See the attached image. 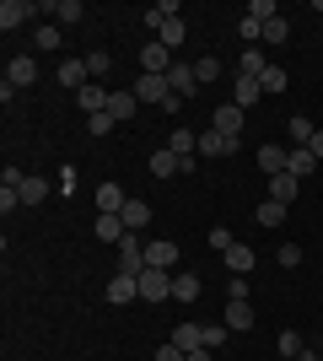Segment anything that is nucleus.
<instances>
[{
  "mask_svg": "<svg viewBox=\"0 0 323 361\" xmlns=\"http://www.w3.org/2000/svg\"><path fill=\"white\" fill-rule=\"evenodd\" d=\"M243 124H248V108H237V103H215L210 130H221L227 140H243Z\"/></svg>",
  "mask_w": 323,
  "mask_h": 361,
  "instance_id": "obj_1",
  "label": "nucleus"
},
{
  "mask_svg": "<svg viewBox=\"0 0 323 361\" xmlns=\"http://www.w3.org/2000/svg\"><path fill=\"white\" fill-rule=\"evenodd\" d=\"M172 65H178V60H172V49L162 44V38H156V44H146V49H140V75H167Z\"/></svg>",
  "mask_w": 323,
  "mask_h": 361,
  "instance_id": "obj_2",
  "label": "nucleus"
},
{
  "mask_svg": "<svg viewBox=\"0 0 323 361\" xmlns=\"http://www.w3.org/2000/svg\"><path fill=\"white\" fill-rule=\"evenodd\" d=\"M167 87H172V97H178V103H189V97L200 92V75H194V65H189V60H178V65L167 71Z\"/></svg>",
  "mask_w": 323,
  "mask_h": 361,
  "instance_id": "obj_3",
  "label": "nucleus"
},
{
  "mask_svg": "<svg viewBox=\"0 0 323 361\" xmlns=\"http://www.w3.org/2000/svg\"><path fill=\"white\" fill-rule=\"evenodd\" d=\"M167 297H172L167 270H140V302H167Z\"/></svg>",
  "mask_w": 323,
  "mask_h": 361,
  "instance_id": "obj_4",
  "label": "nucleus"
},
{
  "mask_svg": "<svg viewBox=\"0 0 323 361\" xmlns=\"http://www.w3.org/2000/svg\"><path fill=\"white\" fill-rule=\"evenodd\" d=\"M140 270H146V248H140V232H129L119 243V275H140Z\"/></svg>",
  "mask_w": 323,
  "mask_h": 361,
  "instance_id": "obj_5",
  "label": "nucleus"
},
{
  "mask_svg": "<svg viewBox=\"0 0 323 361\" xmlns=\"http://www.w3.org/2000/svg\"><path fill=\"white\" fill-rule=\"evenodd\" d=\"M172 264H178V243H167V238L146 243V270H167L172 275Z\"/></svg>",
  "mask_w": 323,
  "mask_h": 361,
  "instance_id": "obj_6",
  "label": "nucleus"
},
{
  "mask_svg": "<svg viewBox=\"0 0 323 361\" xmlns=\"http://www.w3.org/2000/svg\"><path fill=\"white\" fill-rule=\"evenodd\" d=\"M32 11H38L32 0H0V32H16Z\"/></svg>",
  "mask_w": 323,
  "mask_h": 361,
  "instance_id": "obj_7",
  "label": "nucleus"
},
{
  "mask_svg": "<svg viewBox=\"0 0 323 361\" xmlns=\"http://www.w3.org/2000/svg\"><path fill=\"white\" fill-rule=\"evenodd\" d=\"M135 297H140V275H119V270H113V281H108V302L124 307V302H135Z\"/></svg>",
  "mask_w": 323,
  "mask_h": 361,
  "instance_id": "obj_8",
  "label": "nucleus"
},
{
  "mask_svg": "<svg viewBox=\"0 0 323 361\" xmlns=\"http://www.w3.org/2000/svg\"><path fill=\"white\" fill-rule=\"evenodd\" d=\"M108 97H113V92H108L103 81H87V87L76 92V103L87 108V119H92V114H103V108H108Z\"/></svg>",
  "mask_w": 323,
  "mask_h": 361,
  "instance_id": "obj_9",
  "label": "nucleus"
},
{
  "mask_svg": "<svg viewBox=\"0 0 323 361\" xmlns=\"http://www.w3.org/2000/svg\"><path fill=\"white\" fill-rule=\"evenodd\" d=\"M264 71H270V54H264V44H253V49H243V54H237V75H253V81H259Z\"/></svg>",
  "mask_w": 323,
  "mask_h": 361,
  "instance_id": "obj_10",
  "label": "nucleus"
},
{
  "mask_svg": "<svg viewBox=\"0 0 323 361\" xmlns=\"http://www.w3.org/2000/svg\"><path fill=\"white\" fill-rule=\"evenodd\" d=\"M232 151H237V140H227L221 130H205L200 146H194V157H232Z\"/></svg>",
  "mask_w": 323,
  "mask_h": 361,
  "instance_id": "obj_11",
  "label": "nucleus"
},
{
  "mask_svg": "<svg viewBox=\"0 0 323 361\" xmlns=\"http://www.w3.org/2000/svg\"><path fill=\"white\" fill-rule=\"evenodd\" d=\"M124 205H129V195H124L119 183H97V211L103 216H119Z\"/></svg>",
  "mask_w": 323,
  "mask_h": 361,
  "instance_id": "obj_12",
  "label": "nucleus"
},
{
  "mask_svg": "<svg viewBox=\"0 0 323 361\" xmlns=\"http://www.w3.org/2000/svg\"><path fill=\"white\" fill-rule=\"evenodd\" d=\"M54 75H60V87H70V92H81V87H87V81H92V71H87V60H65V65H60V71H54Z\"/></svg>",
  "mask_w": 323,
  "mask_h": 361,
  "instance_id": "obj_13",
  "label": "nucleus"
},
{
  "mask_svg": "<svg viewBox=\"0 0 323 361\" xmlns=\"http://www.w3.org/2000/svg\"><path fill=\"white\" fill-rule=\"evenodd\" d=\"M259 97H264V87L253 81V75H237V81H232V103L237 108H253Z\"/></svg>",
  "mask_w": 323,
  "mask_h": 361,
  "instance_id": "obj_14",
  "label": "nucleus"
},
{
  "mask_svg": "<svg viewBox=\"0 0 323 361\" xmlns=\"http://www.w3.org/2000/svg\"><path fill=\"white\" fill-rule=\"evenodd\" d=\"M119 221L129 226V232H146V226H151V205H146V200H129L119 211Z\"/></svg>",
  "mask_w": 323,
  "mask_h": 361,
  "instance_id": "obj_15",
  "label": "nucleus"
},
{
  "mask_svg": "<svg viewBox=\"0 0 323 361\" xmlns=\"http://www.w3.org/2000/svg\"><path fill=\"white\" fill-rule=\"evenodd\" d=\"M296 195H302V178H291V173H275V178H270V200H280V205H291Z\"/></svg>",
  "mask_w": 323,
  "mask_h": 361,
  "instance_id": "obj_16",
  "label": "nucleus"
},
{
  "mask_svg": "<svg viewBox=\"0 0 323 361\" xmlns=\"http://www.w3.org/2000/svg\"><path fill=\"white\" fill-rule=\"evenodd\" d=\"M6 81H11V87H32V81H38V60L16 54V60H11V71H6Z\"/></svg>",
  "mask_w": 323,
  "mask_h": 361,
  "instance_id": "obj_17",
  "label": "nucleus"
},
{
  "mask_svg": "<svg viewBox=\"0 0 323 361\" xmlns=\"http://www.w3.org/2000/svg\"><path fill=\"white\" fill-rule=\"evenodd\" d=\"M49 16H54L60 27H70V22H87V6H81V0H54V6H49Z\"/></svg>",
  "mask_w": 323,
  "mask_h": 361,
  "instance_id": "obj_18",
  "label": "nucleus"
},
{
  "mask_svg": "<svg viewBox=\"0 0 323 361\" xmlns=\"http://www.w3.org/2000/svg\"><path fill=\"white\" fill-rule=\"evenodd\" d=\"M151 173H156V178H172V173H184V157H178V151H167V146L151 151Z\"/></svg>",
  "mask_w": 323,
  "mask_h": 361,
  "instance_id": "obj_19",
  "label": "nucleus"
},
{
  "mask_svg": "<svg viewBox=\"0 0 323 361\" xmlns=\"http://www.w3.org/2000/svg\"><path fill=\"white\" fill-rule=\"evenodd\" d=\"M286 162H291V151L286 146H259V167L275 178V173H286Z\"/></svg>",
  "mask_w": 323,
  "mask_h": 361,
  "instance_id": "obj_20",
  "label": "nucleus"
},
{
  "mask_svg": "<svg viewBox=\"0 0 323 361\" xmlns=\"http://www.w3.org/2000/svg\"><path fill=\"white\" fill-rule=\"evenodd\" d=\"M124 238H129V226H124L119 216H97V243H113V248H119Z\"/></svg>",
  "mask_w": 323,
  "mask_h": 361,
  "instance_id": "obj_21",
  "label": "nucleus"
},
{
  "mask_svg": "<svg viewBox=\"0 0 323 361\" xmlns=\"http://www.w3.org/2000/svg\"><path fill=\"white\" fill-rule=\"evenodd\" d=\"M221 259H227V270H232V275H248V270H253V248H248V243H232Z\"/></svg>",
  "mask_w": 323,
  "mask_h": 361,
  "instance_id": "obj_22",
  "label": "nucleus"
},
{
  "mask_svg": "<svg viewBox=\"0 0 323 361\" xmlns=\"http://www.w3.org/2000/svg\"><path fill=\"white\" fill-rule=\"evenodd\" d=\"M172 345L178 350H205V329L200 324H178V329H172Z\"/></svg>",
  "mask_w": 323,
  "mask_h": 361,
  "instance_id": "obj_23",
  "label": "nucleus"
},
{
  "mask_svg": "<svg viewBox=\"0 0 323 361\" xmlns=\"http://www.w3.org/2000/svg\"><path fill=\"white\" fill-rule=\"evenodd\" d=\"M312 167H318V157H312L308 146H291V162H286V173H291V178H312Z\"/></svg>",
  "mask_w": 323,
  "mask_h": 361,
  "instance_id": "obj_24",
  "label": "nucleus"
},
{
  "mask_svg": "<svg viewBox=\"0 0 323 361\" xmlns=\"http://www.w3.org/2000/svg\"><path fill=\"white\" fill-rule=\"evenodd\" d=\"M135 103H140L135 92H113V97H108V114H113L119 124H129V119H135Z\"/></svg>",
  "mask_w": 323,
  "mask_h": 361,
  "instance_id": "obj_25",
  "label": "nucleus"
},
{
  "mask_svg": "<svg viewBox=\"0 0 323 361\" xmlns=\"http://www.w3.org/2000/svg\"><path fill=\"white\" fill-rule=\"evenodd\" d=\"M49 189H54V183H49V178H38V173H27V183H22V205H44V200H49Z\"/></svg>",
  "mask_w": 323,
  "mask_h": 361,
  "instance_id": "obj_26",
  "label": "nucleus"
},
{
  "mask_svg": "<svg viewBox=\"0 0 323 361\" xmlns=\"http://www.w3.org/2000/svg\"><path fill=\"white\" fill-rule=\"evenodd\" d=\"M194 297H200V275H172V302H194Z\"/></svg>",
  "mask_w": 323,
  "mask_h": 361,
  "instance_id": "obj_27",
  "label": "nucleus"
},
{
  "mask_svg": "<svg viewBox=\"0 0 323 361\" xmlns=\"http://www.w3.org/2000/svg\"><path fill=\"white\" fill-rule=\"evenodd\" d=\"M259 87H264V97H280V92L291 87V75L280 71V65H270V71H264V75H259Z\"/></svg>",
  "mask_w": 323,
  "mask_h": 361,
  "instance_id": "obj_28",
  "label": "nucleus"
},
{
  "mask_svg": "<svg viewBox=\"0 0 323 361\" xmlns=\"http://www.w3.org/2000/svg\"><path fill=\"white\" fill-rule=\"evenodd\" d=\"M227 329H253V307H248V302H227Z\"/></svg>",
  "mask_w": 323,
  "mask_h": 361,
  "instance_id": "obj_29",
  "label": "nucleus"
},
{
  "mask_svg": "<svg viewBox=\"0 0 323 361\" xmlns=\"http://www.w3.org/2000/svg\"><path fill=\"white\" fill-rule=\"evenodd\" d=\"M286 135H291L296 146H312V135H318V130H312V119H302V114H291V119H286Z\"/></svg>",
  "mask_w": 323,
  "mask_h": 361,
  "instance_id": "obj_30",
  "label": "nucleus"
},
{
  "mask_svg": "<svg viewBox=\"0 0 323 361\" xmlns=\"http://www.w3.org/2000/svg\"><path fill=\"white\" fill-rule=\"evenodd\" d=\"M194 146H200L194 130H172V135H167V151H178V157H194Z\"/></svg>",
  "mask_w": 323,
  "mask_h": 361,
  "instance_id": "obj_31",
  "label": "nucleus"
},
{
  "mask_svg": "<svg viewBox=\"0 0 323 361\" xmlns=\"http://www.w3.org/2000/svg\"><path fill=\"white\" fill-rule=\"evenodd\" d=\"M286 221V205H280V200H264L259 205V226H280Z\"/></svg>",
  "mask_w": 323,
  "mask_h": 361,
  "instance_id": "obj_32",
  "label": "nucleus"
},
{
  "mask_svg": "<svg viewBox=\"0 0 323 361\" xmlns=\"http://www.w3.org/2000/svg\"><path fill=\"white\" fill-rule=\"evenodd\" d=\"M113 124H119V119L103 108V114H92V119H87V130H92V140H103V135H113Z\"/></svg>",
  "mask_w": 323,
  "mask_h": 361,
  "instance_id": "obj_33",
  "label": "nucleus"
},
{
  "mask_svg": "<svg viewBox=\"0 0 323 361\" xmlns=\"http://www.w3.org/2000/svg\"><path fill=\"white\" fill-rule=\"evenodd\" d=\"M286 38H291V22H286V16L264 22V44H286Z\"/></svg>",
  "mask_w": 323,
  "mask_h": 361,
  "instance_id": "obj_34",
  "label": "nucleus"
},
{
  "mask_svg": "<svg viewBox=\"0 0 323 361\" xmlns=\"http://www.w3.org/2000/svg\"><path fill=\"white\" fill-rule=\"evenodd\" d=\"M87 71H92V81H103V75L113 71V60H108L103 49H92V54H87Z\"/></svg>",
  "mask_w": 323,
  "mask_h": 361,
  "instance_id": "obj_35",
  "label": "nucleus"
},
{
  "mask_svg": "<svg viewBox=\"0 0 323 361\" xmlns=\"http://www.w3.org/2000/svg\"><path fill=\"white\" fill-rule=\"evenodd\" d=\"M194 75H200V87H205V81H215V75H221V60H215V54L194 60Z\"/></svg>",
  "mask_w": 323,
  "mask_h": 361,
  "instance_id": "obj_36",
  "label": "nucleus"
},
{
  "mask_svg": "<svg viewBox=\"0 0 323 361\" xmlns=\"http://www.w3.org/2000/svg\"><path fill=\"white\" fill-rule=\"evenodd\" d=\"M184 16H172V22H167V27H162V44H167V49H178V44H184Z\"/></svg>",
  "mask_w": 323,
  "mask_h": 361,
  "instance_id": "obj_37",
  "label": "nucleus"
},
{
  "mask_svg": "<svg viewBox=\"0 0 323 361\" xmlns=\"http://www.w3.org/2000/svg\"><path fill=\"white\" fill-rule=\"evenodd\" d=\"M237 32L248 38V49H253V44H264V22H253V16H243V22H237Z\"/></svg>",
  "mask_w": 323,
  "mask_h": 361,
  "instance_id": "obj_38",
  "label": "nucleus"
},
{
  "mask_svg": "<svg viewBox=\"0 0 323 361\" xmlns=\"http://www.w3.org/2000/svg\"><path fill=\"white\" fill-rule=\"evenodd\" d=\"M248 16H253V22H275V0H253V6H248Z\"/></svg>",
  "mask_w": 323,
  "mask_h": 361,
  "instance_id": "obj_39",
  "label": "nucleus"
},
{
  "mask_svg": "<svg viewBox=\"0 0 323 361\" xmlns=\"http://www.w3.org/2000/svg\"><path fill=\"white\" fill-rule=\"evenodd\" d=\"M302 350H308V345H302V334H296V329L280 334V356H302Z\"/></svg>",
  "mask_w": 323,
  "mask_h": 361,
  "instance_id": "obj_40",
  "label": "nucleus"
},
{
  "mask_svg": "<svg viewBox=\"0 0 323 361\" xmlns=\"http://www.w3.org/2000/svg\"><path fill=\"white\" fill-rule=\"evenodd\" d=\"M38 49H60V22H49V27H38Z\"/></svg>",
  "mask_w": 323,
  "mask_h": 361,
  "instance_id": "obj_41",
  "label": "nucleus"
},
{
  "mask_svg": "<svg viewBox=\"0 0 323 361\" xmlns=\"http://www.w3.org/2000/svg\"><path fill=\"white\" fill-rule=\"evenodd\" d=\"M227 302H248V281H243V275H232V281H227Z\"/></svg>",
  "mask_w": 323,
  "mask_h": 361,
  "instance_id": "obj_42",
  "label": "nucleus"
},
{
  "mask_svg": "<svg viewBox=\"0 0 323 361\" xmlns=\"http://www.w3.org/2000/svg\"><path fill=\"white\" fill-rule=\"evenodd\" d=\"M232 243H237V238H232V232H227V226H215V232H210V248H215V254H227V248H232Z\"/></svg>",
  "mask_w": 323,
  "mask_h": 361,
  "instance_id": "obj_43",
  "label": "nucleus"
},
{
  "mask_svg": "<svg viewBox=\"0 0 323 361\" xmlns=\"http://www.w3.org/2000/svg\"><path fill=\"white\" fill-rule=\"evenodd\" d=\"M280 264H286V270H296V264H302V248H296V243H286V248H280Z\"/></svg>",
  "mask_w": 323,
  "mask_h": 361,
  "instance_id": "obj_44",
  "label": "nucleus"
},
{
  "mask_svg": "<svg viewBox=\"0 0 323 361\" xmlns=\"http://www.w3.org/2000/svg\"><path fill=\"white\" fill-rule=\"evenodd\" d=\"M151 361H189V350H178V345H172V340H167V345L156 350V356H151Z\"/></svg>",
  "mask_w": 323,
  "mask_h": 361,
  "instance_id": "obj_45",
  "label": "nucleus"
},
{
  "mask_svg": "<svg viewBox=\"0 0 323 361\" xmlns=\"http://www.w3.org/2000/svg\"><path fill=\"white\" fill-rule=\"evenodd\" d=\"M221 340H227V324H210V329H205V350H215Z\"/></svg>",
  "mask_w": 323,
  "mask_h": 361,
  "instance_id": "obj_46",
  "label": "nucleus"
},
{
  "mask_svg": "<svg viewBox=\"0 0 323 361\" xmlns=\"http://www.w3.org/2000/svg\"><path fill=\"white\" fill-rule=\"evenodd\" d=\"M27 183V173H16V167H6V178H0V189H22Z\"/></svg>",
  "mask_w": 323,
  "mask_h": 361,
  "instance_id": "obj_47",
  "label": "nucleus"
},
{
  "mask_svg": "<svg viewBox=\"0 0 323 361\" xmlns=\"http://www.w3.org/2000/svg\"><path fill=\"white\" fill-rule=\"evenodd\" d=\"M308 151H312V157H318V162H323V130H318V135H312V146H308Z\"/></svg>",
  "mask_w": 323,
  "mask_h": 361,
  "instance_id": "obj_48",
  "label": "nucleus"
},
{
  "mask_svg": "<svg viewBox=\"0 0 323 361\" xmlns=\"http://www.w3.org/2000/svg\"><path fill=\"white\" fill-rule=\"evenodd\" d=\"M189 361H215V350H189Z\"/></svg>",
  "mask_w": 323,
  "mask_h": 361,
  "instance_id": "obj_49",
  "label": "nucleus"
},
{
  "mask_svg": "<svg viewBox=\"0 0 323 361\" xmlns=\"http://www.w3.org/2000/svg\"><path fill=\"white\" fill-rule=\"evenodd\" d=\"M296 361H323V356H312V350H302V356H296Z\"/></svg>",
  "mask_w": 323,
  "mask_h": 361,
  "instance_id": "obj_50",
  "label": "nucleus"
},
{
  "mask_svg": "<svg viewBox=\"0 0 323 361\" xmlns=\"http://www.w3.org/2000/svg\"><path fill=\"white\" fill-rule=\"evenodd\" d=\"M280 361H296V356H280Z\"/></svg>",
  "mask_w": 323,
  "mask_h": 361,
  "instance_id": "obj_51",
  "label": "nucleus"
},
{
  "mask_svg": "<svg viewBox=\"0 0 323 361\" xmlns=\"http://www.w3.org/2000/svg\"><path fill=\"white\" fill-rule=\"evenodd\" d=\"M318 334H323V329H318Z\"/></svg>",
  "mask_w": 323,
  "mask_h": 361,
  "instance_id": "obj_52",
  "label": "nucleus"
}]
</instances>
